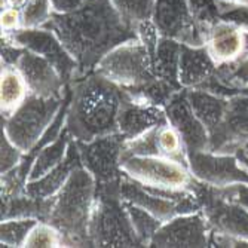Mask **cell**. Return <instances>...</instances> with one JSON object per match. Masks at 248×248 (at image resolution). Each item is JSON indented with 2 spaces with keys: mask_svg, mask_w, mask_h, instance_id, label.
Returning a JSON list of instances; mask_svg holds the SVG:
<instances>
[{
  "mask_svg": "<svg viewBox=\"0 0 248 248\" xmlns=\"http://www.w3.org/2000/svg\"><path fill=\"white\" fill-rule=\"evenodd\" d=\"M95 198V178L83 167L75 170L61 190L54 196L46 221L61 232L64 247H91L89 221Z\"/></svg>",
  "mask_w": 248,
  "mask_h": 248,
  "instance_id": "cell-3",
  "label": "cell"
},
{
  "mask_svg": "<svg viewBox=\"0 0 248 248\" xmlns=\"http://www.w3.org/2000/svg\"><path fill=\"white\" fill-rule=\"evenodd\" d=\"M248 146V95L229 97L220 126L210 134V149L217 153H235Z\"/></svg>",
  "mask_w": 248,
  "mask_h": 248,
  "instance_id": "cell-15",
  "label": "cell"
},
{
  "mask_svg": "<svg viewBox=\"0 0 248 248\" xmlns=\"http://www.w3.org/2000/svg\"><path fill=\"white\" fill-rule=\"evenodd\" d=\"M83 168L93 174L97 190H121L124 135L107 134L91 141H76Z\"/></svg>",
  "mask_w": 248,
  "mask_h": 248,
  "instance_id": "cell-8",
  "label": "cell"
},
{
  "mask_svg": "<svg viewBox=\"0 0 248 248\" xmlns=\"http://www.w3.org/2000/svg\"><path fill=\"white\" fill-rule=\"evenodd\" d=\"M0 24H2L3 34H12L16 30L22 29L21 11L16 8H3L2 15H0Z\"/></svg>",
  "mask_w": 248,
  "mask_h": 248,
  "instance_id": "cell-35",
  "label": "cell"
},
{
  "mask_svg": "<svg viewBox=\"0 0 248 248\" xmlns=\"http://www.w3.org/2000/svg\"><path fill=\"white\" fill-rule=\"evenodd\" d=\"M125 202V207L129 216V220L132 223V228L137 233L139 239L141 241L143 247H149L152 238L155 236L156 231L161 228V224L164 221H161L157 217H155L152 213L146 211L144 208L139 207V205H134L131 202Z\"/></svg>",
  "mask_w": 248,
  "mask_h": 248,
  "instance_id": "cell-26",
  "label": "cell"
},
{
  "mask_svg": "<svg viewBox=\"0 0 248 248\" xmlns=\"http://www.w3.org/2000/svg\"><path fill=\"white\" fill-rule=\"evenodd\" d=\"M37 218H5L0 226V242L5 247H22Z\"/></svg>",
  "mask_w": 248,
  "mask_h": 248,
  "instance_id": "cell-29",
  "label": "cell"
},
{
  "mask_svg": "<svg viewBox=\"0 0 248 248\" xmlns=\"http://www.w3.org/2000/svg\"><path fill=\"white\" fill-rule=\"evenodd\" d=\"M15 67L24 78L30 94L46 98H62L65 95L67 83L62 80L54 64L46 58L24 49Z\"/></svg>",
  "mask_w": 248,
  "mask_h": 248,
  "instance_id": "cell-16",
  "label": "cell"
},
{
  "mask_svg": "<svg viewBox=\"0 0 248 248\" xmlns=\"http://www.w3.org/2000/svg\"><path fill=\"white\" fill-rule=\"evenodd\" d=\"M187 167L196 182L210 187L220 189L248 183V170L239 162L235 153L187 152Z\"/></svg>",
  "mask_w": 248,
  "mask_h": 248,
  "instance_id": "cell-11",
  "label": "cell"
},
{
  "mask_svg": "<svg viewBox=\"0 0 248 248\" xmlns=\"http://www.w3.org/2000/svg\"><path fill=\"white\" fill-rule=\"evenodd\" d=\"M26 153L18 149L2 131V164H0V172L8 174L12 170L18 168L24 161Z\"/></svg>",
  "mask_w": 248,
  "mask_h": 248,
  "instance_id": "cell-33",
  "label": "cell"
},
{
  "mask_svg": "<svg viewBox=\"0 0 248 248\" xmlns=\"http://www.w3.org/2000/svg\"><path fill=\"white\" fill-rule=\"evenodd\" d=\"M73 137L72 134L67 129V126L64 125L61 134L58 137L42 146V149L33 156L31 159V165L29 170V177L27 182H31V180H37L40 177H43L45 174H48L51 170H54L67 155V150H69V146L72 143Z\"/></svg>",
  "mask_w": 248,
  "mask_h": 248,
  "instance_id": "cell-23",
  "label": "cell"
},
{
  "mask_svg": "<svg viewBox=\"0 0 248 248\" xmlns=\"http://www.w3.org/2000/svg\"><path fill=\"white\" fill-rule=\"evenodd\" d=\"M180 52H182V43L174 39L161 36L156 51L152 55V64L156 78L182 88L178 82Z\"/></svg>",
  "mask_w": 248,
  "mask_h": 248,
  "instance_id": "cell-24",
  "label": "cell"
},
{
  "mask_svg": "<svg viewBox=\"0 0 248 248\" xmlns=\"http://www.w3.org/2000/svg\"><path fill=\"white\" fill-rule=\"evenodd\" d=\"M79 167H83L80 153H79L76 140H72L64 159L48 174H45L43 177L37 180L27 182L26 190L30 196L36 199H51L61 190V187L65 185V182L69 180L72 172L78 170Z\"/></svg>",
  "mask_w": 248,
  "mask_h": 248,
  "instance_id": "cell-21",
  "label": "cell"
},
{
  "mask_svg": "<svg viewBox=\"0 0 248 248\" xmlns=\"http://www.w3.org/2000/svg\"><path fill=\"white\" fill-rule=\"evenodd\" d=\"M235 155H236V157L239 159V162L248 170V146H247V147L238 149V150L235 152Z\"/></svg>",
  "mask_w": 248,
  "mask_h": 248,
  "instance_id": "cell-37",
  "label": "cell"
},
{
  "mask_svg": "<svg viewBox=\"0 0 248 248\" xmlns=\"http://www.w3.org/2000/svg\"><path fill=\"white\" fill-rule=\"evenodd\" d=\"M64 98L65 95L62 98H46L29 94V97L5 118L2 131L18 149L26 155L30 153L57 118Z\"/></svg>",
  "mask_w": 248,
  "mask_h": 248,
  "instance_id": "cell-6",
  "label": "cell"
},
{
  "mask_svg": "<svg viewBox=\"0 0 248 248\" xmlns=\"http://www.w3.org/2000/svg\"><path fill=\"white\" fill-rule=\"evenodd\" d=\"M55 12L58 14H67L78 9L80 5H83L86 0H51Z\"/></svg>",
  "mask_w": 248,
  "mask_h": 248,
  "instance_id": "cell-36",
  "label": "cell"
},
{
  "mask_svg": "<svg viewBox=\"0 0 248 248\" xmlns=\"http://www.w3.org/2000/svg\"><path fill=\"white\" fill-rule=\"evenodd\" d=\"M165 124H168L165 107L134 100L125 94L118 116V132L124 135L125 141L137 139Z\"/></svg>",
  "mask_w": 248,
  "mask_h": 248,
  "instance_id": "cell-18",
  "label": "cell"
},
{
  "mask_svg": "<svg viewBox=\"0 0 248 248\" xmlns=\"http://www.w3.org/2000/svg\"><path fill=\"white\" fill-rule=\"evenodd\" d=\"M91 247H143L129 220L121 190H97L89 221Z\"/></svg>",
  "mask_w": 248,
  "mask_h": 248,
  "instance_id": "cell-4",
  "label": "cell"
},
{
  "mask_svg": "<svg viewBox=\"0 0 248 248\" xmlns=\"http://www.w3.org/2000/svg\"><path fill=\"white\" fill-rule=\"evenodd\" d=\"M157 128L134 140L125 141L122 159L126 156H161L159 147H157Z\"/></svg>",
  "mask_w": 248,
  "mask_h": 248,
  "instance_id": "cell-32",
  "label": "cell"
},
{
  "mask_svg": "<svg viewBox=\"0 0 248 248\" xmlns=\"http://www.w3.org/2000/svg\"><path fill=\"white\" fill-rule=\"evenodd\" d=\"M22 247L26 248H55L64 247L61 232L46 220H39L29 233Z\"/></svg>",
  "mask_w": 248,
  "mask_h": 248,
  "instance_id": "cell-30",
  "label": "cell"
},
{
  "mask_svg": "<svg viewBox=\"0 0 248 248\" xmlns=\"http://www.w3.org/2000/svg\"><path fill=\"white\" fill-rule=\"evenodd\" d=\"M168 122L180 132L187 152H199L210 149V135L186 97V89L178 91L165 106Z\"/></svg>",
  "mask_w": 248,
  "mask_h": 248,
  "instance_id": "cell-17",
  "label": "cell"
},
{
  "mask_svg": "<svg viewBox=\"0 0 248 248\" xmlns=\"http://www.w3.org/2000/svg\"><path fill=\"white\" fill-rule=\"evenodd\" d=\"M157 147L161 156L172 157L183 164H187V150L180 132L168 122L157 128Z\"/></svg>",
  "mask_w": 248,
  "mask_h": 248,
  "instance_id": "cell-27",
  "label": "cell"
},
{
  "mask_svg": "<svg viewBox=\"0 0 248 248\" xmlns=\"http://www.w3.org/2000/svg\"><path fill=\"white\" fill-rule=\"evenodd\" d=\"M3 36H8L24 49L31 51L52 62L67 85L79 78V67L76 60L51 29H19L12 34Z\"/></svg>",
  "mask_w": 248,
  "mask_h": 248,
  "instance_id": "cell-13",
  "label": "cell"
},
{
  "mask_svg": "<svg viewBox=\"0 0 248 248\" xmlns=\"http://www.w3.org/2000/svg\"><path fill=\"white\" fill-rule=\"evenodd\" d=\"M192 190L199 199L201 211L205 216L211 232L248 241V211L244 207L218 193L217 189L196 180Z\"/></svg>",
  "mask_w": 248,
  "mask_h": 248,
  "instance_id": "cell-10",
  "label": "cell"
},
{
  "mask_svg": "<svg viewBox=\"0 0 248 248\" xmlns=\"http://www.w3.org/2000/svg\"><path fill=\"white\" fill-rule=\"evenodd\" d=\"M205 46L217 65L233 62L245 52V31L224 19L213 22L205 34Z\"/></svg>",
  "mask_w": 248,
  "mask_h": 248,
  "instance_id": "cell-19",
  "label": "cell"
},
{
  "mask_svg": "<svg viewBox=\"0 0 248 248\" xmlns=\"http://www.w3.org/2000/svg\"><path fill=\"white\" fill-rule=\"evenodd\" d=\"M124 89L111 80L89 73L72 82L65 126L76 141H91L118 132Z\"/></svg>",
  "mask_w": 248,
  "mask_h": 248,
  "instance_id": "cell-2",
  "label": "cell"
},
{
  "mask_svg": "<svg viewBox=\"0 0 248 248\" xmlns=\"http://www.w3.org/2000/svg\"><path fill=\"white\" fill-rule=\"evenodd\" d=\"M111 3L115 5L128 24L135 29L140 22L152 19L155 0H111Z\"/></svg>",
  "mask_w": 248,
  "mask_h": 248,
  "instance_id": "cell-31",
  "label": "cell"
},
{
  "mask_svg": "<svg viewBox=\"0 0 248 248\" xmlns=\"http://www.w3.org/2000/svg\"><path fill=\"white\" fill-rule=\"evenodd\" d=\"M186 97L198 119L205 125L208 135L214 132L220 126L224 113H226L229 98L201 88L186 89Z\"/></svg>",
  "mask_w": 248,
  "mask_h": 248,
  "instance_id": "cell-22",
  "label": "cell"
},
{
  "mask_svg": "<svg viewBox=\"0 0 248 248\" xmlns=\"http://www.w3.org/2000/svg\"><path fill=\"white\" fill-rule=\"evenodd\" d=\"M211 228L202 211L175 216L161 224L149 247L157 248H198L208 247Z\"/></svg>",
  "mask_w": 248,
  "mask_h": 248,
  "instance_id": "cell-14",
  "label": "cell"
},
{
  "mask_svg": "<svg viewBox=\"0 0 248 248\" xmlns=\"http://www.w3.org/2000/svg\"><path fill=\"white\" fill-rule=\"evenodd\" d=\"M121 196L124 201L152 213L161 221L175 216L201 211V204L192 189H167L147 186L135 182L124 172L121 180Z\"/></svg>",
  "mask_w": 248,
  "mask_h": 248,
  "instance_id": "cell-7",
  "label": "cell"
},
{
  "mask_svg": "<svg viewBox=\"0 0 248 248\" xmlns=\"http://www.w3.org/2000/svg\"><path fill=\"white\" fill-rule=\"evenodd\" d=\"M54 14L55 9L51 0H26L21 8V26L22 29L45 27Z\"/></svg>",
  "mask_w": 248,
  "mask_h": 248,
  "instance_id": "cell-28",
  "label": "cell"
},
{
  "mask_svg": "<svg viewBox=\"0 0 248 248\" xmlns=\"http://www.w3.org/2000/svg\"><path fill=\"white\" fill-rule=\"evenodd\" d=\"M217 62L210 55L205 45L190 46L182 43L178 62V82L183 89L201 88L217 72Z\"/></svg>",
  "mask_w": 248,
  "mask_h": 248,
  "instance_id": "cell-20",
  "label": "cell"
},
{
  "mask_svg": "<svg viewBox=\"0 0 248 248\" xmlns=\"http://www.w3.org/2000/svg\"><path fill=\"white\" fill-rule=\"evenodd\" d=\"M226 2H248V0H226Z\"/></svg>",
  "mask_w": 248,
  "mask_h": 248,
  "instance_id": "cell-38",
  "label": "cell"
},
{
  "mask_svg": "<svg viewBox=\"0 0 248 248\" xmlns=\"http://www.w3.org/2000/svg\"><path fill=\"white\" fill-rule=\"evenodd\" d=\"M94 73L119 85L128 94L157 79L153 72L152 55L139 37L124 42L107 52L95 65Z\"/></svg>",
  "mask_w": 248,
  "mask_h": 248,
  "instance_id": "cell-5",
  "label": "cell"
},
{
  "mask_svg": "<svg viewBox=\"0 0 248 248\" xmlns=\"http://www.w3.org/2000/svg\"><path fill=\"white\" fill-rule=\"evenodd\" d=\"M45 27L55 31L79 67V78L93 73L100 60L121 43L137 39L111 0H86L78 9L55 12Z\"/></svg>",
  "mask_w": 248,
  "mask_h": 248,
  "instance_id": "cell-1",
  "label": "cell"
},
{
  "mask_svg": "<svg viewBox=\"0 0 248 248\" xmlns=\"http://www.w3.org/2000/svg\"><path fill=\"white\" fill-rule=\"evenodd\" d=\"M152 21L164 37L190 46L205 45V33L198 24L189 0H155Z\"/></svg>",
  "mask_w": 248,
  "mask_h": 248,
  "instance_id": "cell-12",
  "label": "cell"
},
{
  "mask_svg": "<svg viewBox=\"0 0 248 248\" xmlns=\"http://www.w3.org/2000/svg\"><path fill=\"white\" fill-rule=\"evenodd\" d=\"M29 86L16 67L2 65L0 73V108L2 116L8 118L29 97Z\"/></svg>",
  "mask_w": 248,
  "mask_h": 248,
  "instance_id": "cell-25",
  "label": "cell"
},
{
  "mask_svg": "<svg viewBox=\"0 0 248 248\" xmlns=\"http://www.w3.org/2000/svg\"><path fill=\"white\" fill-rule=\"evenodd\" d=\"M122 171L135 182L167 189H192L195 178L187 164L167 156H126Z\"/></svg>",
  "mask_w": 248,
  "mask_h": 248,
  "instance_id": "cell-9",
  "label": "cell"
},
{
  "mask_svg": "<svg viewBox=\"0 0 248 248\" xmlns=\"http://www.w3.org/2000/svg\"><path fill=\"white\" fill-rule=\"evenodd\" d=\"M217 190H218V193L236 202V204H239L241 207H244L248 211V183H238V185H232L228 187H220Z\"/></svg>",
  "mask_w": 248,
  "mask_h": 248,
  "instance_id": "cell-34",
  "label": "cell"
}]
</instances>
